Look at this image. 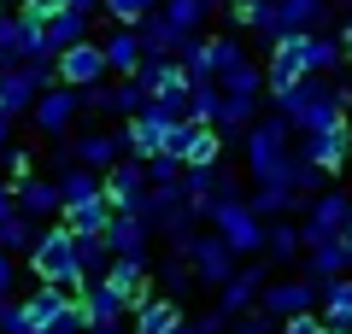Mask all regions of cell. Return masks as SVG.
<instances>
[{
    "instance_id": "obj_2",
    "label": "cell",
    "mask_w": 352,
    "mask_h": 334,
    "mask_svg": "<svg viewBox=\"0 0 352 334\" xmlns=\"http://www.w3.org/2000/svg\"><path fill=\"white\" fill-rule=\"evenodd\" d=\"M30 270L41 276L47 287H76V293H88V270H82V235H71V229H47V235L36 241V252H30Z\"/></svg>"
},
{
    "instance_id": "obj_34",
    "label": "cell",
    "mask_w": 352,
    "mask_h": 334,
    "mask_svg": "<svg viewBox=\"0 0 352 334\" xmlns=\"http://www.w3.org/2000/svg\"><path fill=\"white\" fill-rule=\"evenodd\" d=\"M36 217H30V211H18V217H6L0 223V247L6 252H36Z\"/></svg>"
},
{
    "instance_id": "obj_6",
    "label": "cell",
    "mask_w": 352,
    "mask_h": 334,
    "mask_svg": "<svg viewBox=\"0 0 352 334\" xmlns=\"http://www.w3.org/2000/svg\"><path fill=\"white\" fill-rule=\"evenodd\" d=\"M182 118H188V111L164 106V100H147L141 118H129V153H135V159H159V153H170Z\"/></svg>"
},
{
    "instance_id": "obj_17",
    "label": "cell",
    "mask_w": 352,
    "mask_h": 334,
    "mask_svg": "<svg viewBox=\"0 0 352 334\" xmlns=\"http://www.w3.org/2000/svg\"><path fill=\"white\" fill-rule=\"evenodd\" d=\"M76 106H82V94H76V88H47V94L36 100V111H30V118H36L41 129H47V135H59L65 141V129H71V118H76Z\"/></svg>"
},
{
    "instance_id": "obj_24",
    "label": "cell",
    "mask_w": 352,
    "mask_h": 334,
    "mask_svg": "<svg viewBox=\"0 0 352 334\" xmlns=\"http://www.w3.org/2000/svg\"><path fill=\"white\" fill-rule=\"evenodd\" d=\"M88 329H94V322H100V329H118V317H124L129 305H135V299L129 293H118L112 282H106V276H94V287H88Z\"/></svg>"
},
{
    "instance_id": "obj_3",
    "label": "cell",
    "mask_w": 352,
    "mask_h": 334,
    "mask_svg": "<svg viewBox=\"0 0 352 334\" xmlns=\"http://www.w3.org/2000/svg\"><path fill=\"white\" fill-rule=\"evenodd\" d=\"M276 106H282V118H288L300 135H317V129H329V124L346 118V94L329 88V82H317V76H311V82H300L294 94H282Z\"/></svg>"
},
{
    "instance_id": "obj_50",
    "label": "cell",
    "mask_w": 352,
    "mask_h": 334,
    "mask_svg": "<svg viewBox=\"0 0 352 334\" xmlns=\"http://www.w3.org/2000/svg\"><path fill=\"white\" fill-rule=\"evenodd\" d=\"M176 334H200V322H182V329H176Z\"/></svg>"
},
{
    "instance_id": "obj_49",
    "label": "cell",
    "mask_w": 352,
    "mask_h": 334,
    "mask_svg": "<svg viewBox=\"0 0 352 334\" xmlns=\"http://www.w3.org/2000/svg\"><path fill=\"white\" fill-rule=\"evenodd\" d=\"M71 6H82V12H94V6H100V0H71Z\"/></svg>"
},
{
    "instance_id": "obj_48",
    "label": "cell",
    "mask_w": 352,
    "mask_h": 334,
    "mask_svg": "<svg viewBox=\"0 0 352 334\" xmlns=\"http://www.w3.org/2000/svg\"><path fill=\"white\" fill-rule=\"evenodd\" d=\"M6 317H12V299H6V293H0V322H6Z\"/></svg>"
},
{
    "instance_id": "obj_25",
    "label": "cell",
    "mask_w": 352,
    "mask_h": 334,
    "mask_svg": "<svg viewBox=\"0 0 352 334\" xmlns=\"http://www.w3.org/2000/svg\"><path fill=\"white\" fill-rule=\"evenodd\" d=\"M71 153H76V164H88V170H112V164H124V153H129V129L124 135H82Z\"/></svg>"
},
{
    "instance_id": "obj_9",
    "label": "cell",
    "mask_w": 352,
    "mask_h": 334,
    "mask_svg": "<svg viewBox=\"0 0 352 334\" xmlns=\"http://www.w3.org/2000/svg\"><path fill=\"white\" fill-rule=\"evenodd\" d=\"M47 76H53V65H41V59H24V65H12V71H0V111H6V118L36 111V100L47 94Z\"/></svg>"
},
{
    "instance_id": "obj_7",
    "label": "cell",
    "mask_w": 352,
    "mask_h": 334,
    "mask_svg": "<svg viewBox=\"0 0 352 334\" xmlns=\"http://www.w3.org/2000/svg\"><path fill=\"white\" fill-rule=\"evenodd\" d=\"M212 229H217V235H223L235 252H258L264 241H270V229H264L258 205H247L241 194H229L223 205H212Z\"/></svg>"
},
{
    "instance_id": "obj_8",
    "label": "cell",
    "mask_w": 352,
    "mask_h": 334,
    "mask_svg": "<svg viewBox=\"0 0 352 334\" xmlns=\"http://www.w3.org/2000/svg\"><path fill=\"white\" fill-rule=\"evenodd\" d=\"M53 76H59L65 88H94L112 76V59H106V41H76V47H65L59 59H53Z\"/></svg>"
},
{
    "instance_id": "obj_37",
    "label": "cell",
    "mask_w": 352,
    "mask_h": 334,
    "mask_svg": "<svg viewBox=\"0 0 352 334\" xmlns=\"http://www.w3.org/2000/svg\"><path fill=\"white\" fill-rule=\"evenodd\" d=\"M106 6V18H112V24H124V30H135L141 18L153 12V0H100Z\"/></svg>"
},
{
    "instance_id": "obj_52",
    "label": "cell",
    "mask_w": 352,
    "mask_h": 334,
    "mask_svg": "<svg viewBox=\"0 0 352 334\" xmlns=\"http://www.w3.org/2000/svg\"><path fill=\"white\" fill-rule=\"evenodd\" d=\"M88 334H118V329H100V322H94V329H88Z\"/></svg>"
},
{
    "instance_id": "obj_4",
    "label": "cell",
    "mask_w": 352,
    "mask_h": 334,
    "mask_svg": "<svg viewBox=\"0 0 352 334\" xmlns=\"http://www.w3.org/2000/svg\"><path fill=\"white\" fill-rule=\"evenodd\" d=\"M288 129H294L288 118H264L258 129H247V170H252V182H258V188H270V182L288 176V164H294Z\"/></svg>"
},
{
    "instance_id": "obj_21",
    "label": "cell",
    "mask_w": 352,
    "mask_h": 334,
    "mask_svg": "<svg viewBox=\"0 0 352 334\" xmlns=\"http://www.w3.org/2000/svg\"><path fill=\"white\" fill-rule=\"evenodd\" d=\"M41 30H47V53L59 59L65 47H76V41H82V30H88V12H82V6H71V0H59V6L47 12V24H41Z\"/></svg>"
},
{
    "instance_id": "obj_33",
    "label": "cell",
    "mask_w": 352,
    "mask_h": 334,
    "mask_svg": "<svg viewBox=\"0 0 352 334\" xmlns=\"http://www.w3.org/2000/svg\"><path fill=\"white\" fill-rule=\"evenodd\" d=\"M258 88H270V71H258L252 59H241L235 71L223 76V94H235V100H258Z\"/></svg>"
},
{
    "instance_id": "obj_51",
    "label": "cell",
    "mask_w": 352,
    "mask_h": 334,
    "mask_svg": "<svg viewBox=\"0 0 352 334\" xmlns=\"http://www.w3.org/2000/svg\"><path fill=\"white\" fill-rule=\"evenodd\" d=\"M24 334H65V329H24Z\"/></svg>"
},
{
    "instance_id": "obj_1",
    "label": "cell",
    "mask_w": 352,
    "mask_h": 334,
    "mask_svg": "<svg viewBox=\"0 0 352 334\" xmlns=\"http://www.w3.org/2000/svg\"><path fill=\"white\" fill-rule=\"evenodd\" d=\"M6 334H24V329H65V334H76V329H88V299L76 293V287H47L41 282V293L36 299H24V305H12V317L0 322Z\"/></svg>"
},
{
    "instance_id": "obj_29",
    "label": "cell",
    "mask_w": 352,
    "mask_h": 334,
    "mask_svg": "<svg viewBox=\"0 0 352 334\" xmlns=\"http://www.w3.org/2000/svg\"><path fill=\"white\" fill-rule=\"evenodd\" d=\"M18 211H30V217H59V211H65L59 182H41V176H30V182L18 188Z\"/></svg>"
},
{
    "instance_id": "obj_15",
    "label": "cell",
    "mask_w": 352,
    "mask_h": 334,
    "mask_svg": "<svg viewBox=\"0 0 352 334\" xmlns=\"http://www.w3.org/2000/svg\"><path fill=\"white\" fill-rule=\"evenodd\" d=\"M135 30H141V47H147V59H182V47H188V30L170 24V12H147Z\"/></svg>"
},
{
    "instance_id": "obj_10",
    "label": "cell",
    "mask_w": 352,
    "mask_h": 334,
    "mask_svg": "<svg viewBox=\"0 0 352 334\" xmlns=\"http://www.w3.org/2000/svg\"><path fill=\"white\" fill-rule=\"evenodd\" d=\"M241 59H247V53H241L235 41H212V36H188V47H182V65H188L194 82H223Z\"/></svg>"
},
{
    "instance_id": "obj_30",
    "label": "cell",
    "mask_w": 352,
    "mask_h": 334,
    "mask_svg": "<svg viewBox=\"0 0 352 334\" xmlns=\"http://www.w3.org/2000/svg\"><path fill=\"white\" fill-rule=\"evenodd\" d=\"M311 252V276L317 282H335V276H352V258H346V235L340 241H317V247H305Z\"/></svg>"
},
{
    "instance_id": "obj_47",
    "label": "cell",
    "mask_w": 352,
    "mask_h": 334,
    "mask_svg": "<svg viewBox=\"0 0 352 334\" xmlns=\"http://www.w3.org/2000/svg\"><path fill=\"white\" fill-rule=\"evenodd\" d=\"M6 135H12V118H6V111H0V147H6Z\"/></svg>"
},
{
    "instance_id": "obj_56",
    "label": "cell",
    "mask_w": 352,
    "mask_h": 334,
    "mask_svg": "<svg viewBox=\"0 0 352 334\" xmlns=\"http://www.w3.org/2000/svg\"><path fill=\"white\" fill-rule=\"evenodd\" d=\"M153 6H164V0H153Z\"/></svg>"
},
{
    "instance_id": "obj_18",
    "label": "cell",
    "mask_w": 352,
    "mask_h": 334,
    "mask_svg": "<svg viewBox=\"0 0 352 334\" xmlns=\"http://www.w3.org/2000/svg\"><path fill=\"white\" fill-rule=\"evenodd\" d=\"M317 299H323V287H311V282H276V287H264V311H270L276 322L305 317Z\"/></svg>"
},
{
    "instance_id": "obj_45",
    "label": "cell",
    "mask_w": 352,
    "mask_h": 334,
    "mask_svg": "<svg viewBox=\"0 0 352 334\" xmlns=\"http://www.w3.org/2000/svg\"><path fill=\"white\" fill-rule=\"evenodd\" d=\"M59 6V0H24V18H36V24H47V12Z\"/></svg>"
},
{
    "instance_id": "obj_38",
    "label": "cell",
    "mask_w": 352,
    "mask_h": 334,
    "mask_svg": "<svg viewBox=\"0 0 352 334\" xmlns=\"http://www.w3.org/2000/svg\"><path fill=\"white\" fill-rule=\"evenodd\" d=\"M264 247L276 252V258H294V252L305 247V229H288V223H276V229H270V241H264Z\"/></svg>"
},
{
    "instance_id": "obj_16",
    "label": "cell",
    "mask_w": 352,
    "mask_h": 334,
    "mask_svg": "<svg viewBox=\"0 0 352 334\" xmlns=\"http://www.w3.org/2000/svg\"><path fill=\"white\" fill-rule=\"evenodd\" d=\"M346 153H352V124L340 118V124H329V129H317V135H305V159L317 164V170H340L346 164Z\"/></svg>"
},
{
    "instance_id": "obj_44",
    "label": "cell",
    "mask_w": 352,
    "mask_h": 334,
    "mask_svg": "<svg viewBox=\"0 0 352 334\" xmlns=\"http://www.w3.org/2000/svg\"><path fill=\"white\" fill-rule=\"evenodd\" d=\"M6 217H18V188L12 182H0V223Z\"/></svg>"
},
{
    "instance_id": "obj_42",
    "label": "cell",
    "mask_w": 352,
    "mask_h": 334,
    "mask_svg": "<svg viewBox=\"0 0 352 334\" xmlns=\"http://www.w3.org/2000/svg\"><path fill=\"white\" fill-rule=\"evenodd\" d=\"M282 334H329V317H311V311H305V317H288Z\"/></svg>"
},
{
    "instance_id": "obj_26",
    "label": "cell",
    "mask_w": 352,
    "mask_h": 334,
    "mask_svg": "<svg viewBox=\"0 0 352 334\" xmlns=\"http://www.w3.org/2000/svg\"><path fill=\"white\" fill-rule=\"evenodd\" d=\"M106 59H112V71H118V76H141V65H147L141 30H124V24H118L112 36H106Z\"/></svg>"
},
{
    "instance_id": "obj_31",
    "label": "cell",
    "mask_w": 352,
    "mask_h": 334,
    "mask_svg": "<svg viewBox=\"0 0 352 334\" xmlns=\"http://www.w3.org/2000/svg\"><path fill=\"white\" fill-rule=\"evenodd\" d=\"M223 106H229V94H223V82H194V94H188V118L194 124H223Z\"/></svg>"
},
{
    "instance_id": "obj_11",
    "label": "cell",
    "mask_w": 352,
    "mask_h": 334,
    "mask_svg": "<svg viewBox=\"0 0 352 334\" xmlns=\"http://www.w3.org/2000/svg\"><path fill=\"white\" fill-rule=\"evenodd\" d=\"M135 82L147 88V100H164V106L188 111L194 76H188V65H182V59H147V65H141V76H135Z\"/></svg>"
},
{
    "instance_id": "obj_35",
    "label": "cell",
    "mask_w": 352,
    "mask_h": 334,
    "mask_svg": "<svg viewBox=\"0 0 352 334\" xmlns=\"http://www.w3.org/2000/svg\"><path fill=\"white\" fill-rule=\"evenodd\" d=\"M212 6H217V0H164V12H170V24H182L188 36H194L200 24H206V18H212Z\"/></svg>"
},
{
    "instance_id": "obj_39",
    "label": "cell",
    "mask_w": 352,
    "mask_h": 334,
    "mask_svg": "<svg viewBox=\"0 0 352 334\" xmlns=\"http://www.w3.org/2000/svg\"><path fill=\"white\" fill-rule=\"evenodd\" d=\"M340 59H346V47H340V41H323V36H311V65H317V76H323V71H335Z\"/></svg>"
},
{
    "instance_id": "obj_22",
    "label": "cell",
    "mask_w": 352,
    "mask_h": 334,
    "mask_svg": "<svg viewBox=\"0 0 352 334\" xmlns=\"http://www.w3.org/2000/svg\"><path fill=\"white\" fill-rule=\"evenodd\" d=\"M147 235H153V223L141 217V211H118L112 229H106V241H112L118 258H147Z\"/></svg>"
},
{
    "instance_id": "obj_28",
    "label": "cell",
    "mask_w": 352,
    "mask_h": 334,
    "mask_svg": "<svg viewBox=\"0 0 352 334\" xmlns=\"http://www.w3.org/2000/svg\"><path fill=\"white\" fill-rule=\"evenodd\" d=\"M323 317H329V334H352V276L323 282Z\"/></svg>"
},
{
    "instance_id": "obj_40",
    "label": "cell",
    "mask_w": 352,
    "mask_h": 334,
    "mask_svg": "<svg viewBox=\"0 0 352 334\" xmlns=\"http://www.w3.org/2000/svg\"><path fill=\"white\" fill-rule=\"evenodd\" d=\"M252 106H258V100H235V94H229V106H223V124H217V129L241 135V129H247V118H252Z\"/></svg>"
},
{
    "instance_id": "obj_32",
    "label": "cell",
    "mask_w": 352,
    "mask_h": 334,
    "mask_svg": "<svg viewBox=\"0 0 352 334\" xmlns=\"http://www.w3.org/2000/svg\"><path fill=\"white\" fill-rule=\"evenodd\" d=\"M252 299H264V293H258V270H235V276L223 282V305H217V311H223V317H241Z\"/></svg>"
},
{
    "instance_id": "obj_14",
    "label": "cell",
    "mask_w": 352,
    "mask_h": 334,
    "mask_svg": "<svg viewBox=\"0 0 352 334\" xmlns=\"http://www.w3.org/2000/svg\"><path fill=\"white\" fill-rule=\"evenodd\" d=\"M352 229V199L346 194H317L311 199V217H305V247L317 241H340Z\"/></svg>"
},
{
    "instance_id": "obj_19",
    "label": "cell",
    "mask_w": 352,
    "mask_h": 334,
    "mask_svg": "<svg viewBox=\"0 0 352 334\" xmlns=\"http://www.w3.org/2000/svg\"><path fill=\"white\" fill-rule=\"evenodd\" d=\"M229 12H235L241 30H258L264 41L288 36V24H282V0H229Z\"/></svg>"
},
{
    "instance_id": "obj_27",
    "label": "cell",
    "mask_w": 352,
    "mask_h": 334,
    "mask_svg": "<svg viewBox=\"0 0 352 334\" xmlns=\"http://www.w3.org/2000/svg\"><path fill=\"white\" fill-rule=\"evenodd\" d=\"M182 329V311H176V299L164 293H147L135 305V334H176Z\"/></svg>"
},
{
    "instance_id": "obj_41",
    "label": "cell",
    "mask_w": 352,
    "mask_h": 334,
    "mask_svg": "<svg viewBox=\"0 0 352 334\" xmlns=\"http://www.w3.org/2000/svg\"><path fill=\"white\" fill-rule=\"evenodd\" d=\"M30 176H36V159H30V153H6V182L24 188Z\"/></svg>"
},
{
    "instance_id": "obj_55",
    "label": "cell",
    "mask_w": 352,
    "mask_h": 334,
    "mask_svg": "<svg viewBox=\"0 0 352 334\" xmlns=\"http://www.w3.org/2000/svg\"><path fill=\"white\" fill-rule=\"evenodd\" d=\"M340 6H352V0H340Z\"/></svg>"
},
{
    "instance_id": "obj_53",
    "label": "cell",
    "mask_w": 352,
    "mask_h": 334,
    "mask_svg": "<svg viewBox=\"0 0 352 334\" xmlns=\"http://www.w3.org/2000/svg\"><path fill=\"white\" fill-rule=\"evenodd\" d=\"M346 258H352V229H346Z\"/></svg>"
},
{
    "instance_id": "obj_43",
    "label": "cell",
    "mask_w": 352,
    "mask_h": 334,
    "mask_svg": "<svg viewBox=\"0 0 352 334\" xmlns=\"http://www.w3.org/2000/svg\"><path fill=\"white\" fill-rule=\"evenodd\" d=\"M235 334H270V311H258V317L241 311V317H235Z\"/></svg>"
},
{
    "instance_id": "obj_20",
    "label": "cell",
    "mask_w": 352,
    "mask_h": 334,
    "mask_svg": "<svg viewBox=\"0 0 352 334\" xmlns=\"http://www.w3.org/2000/svg\"><path fill=\"white\" fill-rule=\"evenodd\" d=\"M112 217H118V205H112L106 194L76 199V205H65V211H59V223L71 229V235H106V229H112Z\"/></svg>"
},
{
    "instance_id": "obj_12",
    "label": "cell",
    "mask_w": 352,
    "mask_h": 334,
    "mask_svg": "<svg viewBox=\"0 0 352 334\" xmlns=\"http://www.w3.org/2000/svg\"><path fill=\"white\" fill-rule=\"evenodd\" d=\"M217 153H223V135H217L212 124H194V118H182V124H176L170 159H182L188 170H206V164H217Z\"/></svg>"
},
{
    "instance_id": "obj_5",
    "label": "cell",
    "mask_w": 352,
    "mask_h": 334,
    "mask_svg": "<svg viewBox=\"0 0 352 334\" xmlns=\"http://www.w3.org/2000/svg\"><path fill=\"white\" fill-rule=\"evenodd\" d=\"M270 100H282V94H294L300 82H311L317 76V65H311V30H288L282 41H270Z\"/></svg>"
},
{
    "instance_id": "obj_54",
    "label": "cell",
    "mask_w": 352,
    "mask_h": 334,
    "mask_svg": "<svg viewBox=\"0 0 352 334\" xmlns=\"http://www.w3.org/2000/svg\"><path fill=\"white\" fill-rule=\"evenodd\" d=\"M0 18H6V0H0Z\"/></svg>"
},
{
    "instance_id": "obj_46",
    "label": "cell",
    "mask_w": 352,
    "mask_h": 334,
    "mask_svg": "<svg viewBox=\"0 0 352 334\" xmlns=\"http://www.w3.org/2000/svg\"><path fill=\"white\" fill-rule=\"evenodd\" d=\"M12 276H18V270H12V252L0 247V293H6V287H12Z\"/></svg>"
},
{
    "instance_id": "obj_23",
    "label": "cell",
    "mask_w": 352,
    "mask_h": 334,
    "mask_svg": "<svg viewBox=\"0 0 352 334\" xmlns=\"http://www.w3.org/2000/svg\"><path fill=\"white\" fill-rule=\"evenodd\" d=\"M147 159H135V164H112V170H106V199H112L118 211H129L135 205L141 194H147Z\"/></svg>"
},
{
    "instance_id": "obj_13",
    "label": "cell",
    "mask_w": 352,
    "mask_h": 334,
    "mask_svg": "<svg viewBox=\"0 0 352 334\" xmlns=\"http://www.w3.org/2000/svg\"><path fill=\"white\" fill-rule=\"evenodd\" d=\"M188 270L194 276H200V282L206 287H223L229 282V276H235V258H241V252L235 247H229V241L223 235H200V241H188Z\"/></svg>"
},
{
    "instance_id": "obj_36",
    "label": "cell",
    "mask_w": 352,
    "mask_h": 334,
    "mask_svg": "<svg viewBox=\"0 0 352 334\" xmlns=\"http://www.w3.org/2000/svg\"><path fill=\"white\" fill-rule=\"evenodd\" d=\"M282 182H288L294 194H317V182H323V170H317V164L305 159V153H294V164H288V176H282Z\"/></svg>"
}]
</instances>
